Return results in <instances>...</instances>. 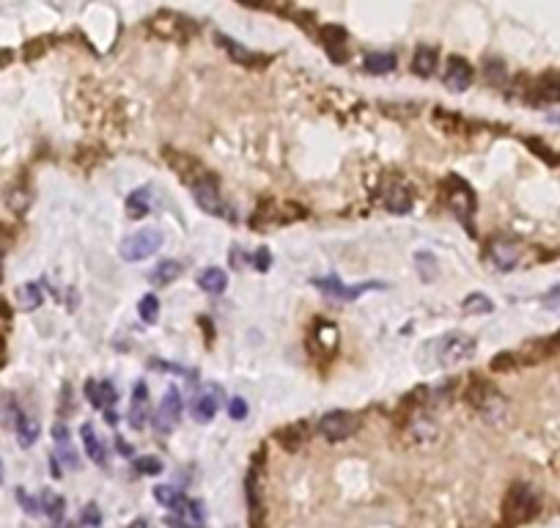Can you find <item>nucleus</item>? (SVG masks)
Listing matches in <instances>:
<instances>
[{"label":"nucleus","instance_id":"1","mask_svg":"<svg viewBox=\"0 0 560 528\" xmlns=\"http://www.w3.org/2000/svg\"><path fill=\"white\" fill-rule=\"evenodd\" d=\"M464 399H467V404L476 410L483 421H489V424H500L505 419V413H508V402H505V397L500 394L492 382H486V380L470 382L467 391H464Z\"/></svg>","mask_w":560,"mask_h":528},{"label":"nucleus","instance_id":"2","mask_svg":"<svg viewBox=\"0 0 560 528\" xmlns=\"http://www.w3.org/2000/svg\"><path fill=\"white\" fill-rule=\"evenodd\" d=\"M478 341L467 333H448L437 341V363L442 369H456L461 363L476 358Z\"/></svg>","mask_w":560,"mask_h":528},{"label":"nucleus","instance_id":"3","mask_svg":"<svg viewBox=\"0 0 560 528\" xmlns=\"http://www.w3.org/2000/svg\"><path fill=\"white\" fill-rule=\"evenodd\" d=\"M539 512V498L536 492L530 490V485H514L505 495V504H503V517L508 526H519L525 520H530L533 514Z\"/></svg>","mask_w":560,"mask_h":528},{"label":"nucleus","instance_id":"4","mask_svg":"<svg viewBox=\"0 0 560 528\" xmlns=\"http://www.w3.org/2000/svg\"><path fill=\"white\" fill-rule=\"evenodd\" d=\"M163 232L160 229H154V226H148V229H141V232L129 234L124 242H121V248H119V254L121 259L126 262H143L148 256H154L160 248H163Z\"/></svg>","mask_w":560,"mask_h":528},{"label":"nucleus","instance_id":"5","mask_svg":"<svg viewBox=\"0 0 560 528\" xmlns=\"http://www.w3.org/2000/svg\"><path fill=\"white\" fill-rule=\"evenodd\" d=\"M192 195H195V204H198L204 212H209V215L223 217V220H229V223L236 220V215H234V210L229 207V201L223 198V193L217 190L214 176H207V179L195 182V185H192Z\"/></svg>","mask_w":560,"mask_h":528},{"label":"nucleus","instance_id":"6","mask_svg":"<svg viewBox=\"0 0 560 528\" xmlns=\"http://www.w3.org/2000/svg\"><path fill=\"white\" fill-rule=\"evenodd\" d=\"M442 198H445V204L456 212L459 217H464V220L476 212V193H473V188H470L461 176H454V173L445 176V182H442Z\"/></svg>","mask_w":560,"mask_h":528},{"label":"nucleus","instance_id":"7","mask_svg":"<svg viewBox=\"0 0 560 528\" xmlns=\"http://www.w3.org/2000/svg\"><path fill=\"white\" fill-rule=\"evenodd\" d=\"M357 426H360V421L354 419L352 413H346V410H332V413H324L319 419V432L330 443H341V441L352 438L354 432H357Z\"/></svg>","mask_w":560,"mask_h":528},{"label":"nucleus","instance_id":"8","mask_svg":"<svg viewBox=\"0 0 560 528\" xmlns=\"http://www.w3.org/2000/svg\"><path fill=\"white\" fill-rule=\"evenodd\" d=\"M313 286H316L319 292H324V295L338 297V300H354V297H360L363 292H371V289H385V284H382V281H368V284L344 286V284H341L335 275H330V278H316V281H313Z\"/></svg>","mask_w":560,"mask_h":528},{"label":"nucleus","instance_id":"9","mask_svg":"<svg viewBox=\"0 0 560 528\" xmlns=\"http://www.w3.org/2000/svg\"><path fill=\"white\" fill-rule=\"evenodd\" d=\"M165 163L170 166V168L176 171L182 179H185L187 185L192 188L195 182H201V179H207V176H212L198 160H192L190 154H185V151H176V149H165Z\"/></svg>","mask_w":560,"mask_h":528},{"label":"nucleus","instance_id":"10","mask_svg":"<svg viewBox=\"0 0 560 528\" xmlns=\"http://www.w3.org/2000/svg\"><path fill=\"white\" fill-rule=\"evenodd\" d=\"M182 419V394L176 391V388H168L163 402H160V407H157V416H154V426L168 435V432H173L176 429V424Z\"/></svg>","mask_w":560,"mask_h":528},{"label":"nucleus","instance_id":"11","mask_svg":"<svg viewBox=\"0 0 560 528\" xmlns=\"http://www.w3.org/2000/svg\"><path fill=\"white\" fill-rule=\"evenodd\" d=\"M486 259L492 262V267H498L503 273L514 270L519 262V245L511 242V239H505V237H498V239H492L486 245Z\"/></svg>","mask_w":560,"mask_h":528},{"label":"nucleus","instance_id":"12","mask_svg":"<svg viewBox=\"0 0 560 528\" xmlns=\"http://www.w3.org/2000/svg\"><path fill=\"white\" fill-rule=\"evenodd\" d=\"M442 80H445V88H451V91H467L470 85H473V66L467 64L464 58H448V66H445V75H442Z\"/></svg>","mask_w":560,"mask_h":528},{"label":"nucleus","instance_id":"13","mask_svg":"<svg viewBox=\"0 0 560 528\" xmlns=\"http://www.w3.org/2000/svg\"><path fill=\"white\" fill-rule=\"evenodd\" d=\"M220 388H207V391H201L192 404H190V413H192V419L198 424H209L214 416H217V410H220Z\"/></svg>","mask_w":560,"mask_h":528},{"label":"nucleus","instance_id":"14","mask_svg":"<svg viewBox=\"0 0 560 528\" xmlns=\"http://www.w3.org/2000/svg\"><path fill=\"white\" fill-rule=\"evenodd\" d=\"M407 429H410V438L417 441V443H429V441H434L437 432H439V429H437V421L429 416V413H423V410H412Z\"/></svg>","mask_w":560,"mask_h":528},{"label":"nucleus","instance_id":"15","mask_svg":"<svg viewBox=\"0 0 560 528\" xmlns=\"http://www.w3.org/2000/svg\"><path fill=\"white\" fill-rule=\"evenodd\" d=\"M53 438H55V448H58V457L61 463L69 468V470H77L80 468V457L72 446V438H69V426L66 424H55L53 426Z\"/></svg>","mask_w":560,"mask_h":528},{"label":"nucleus","instance_id":"16","mask_svg":"<svg viewBox=\"0 0 560 528\" xmlns=\"http://www.w3.org/2000/svg\"><path fill=\"white\" fill-rule=\"evenodd\" d=\"M146 419H148V391H146V382H135V388H132V407H129V424L135 429H143Z\"/></svg>","mask_w":560,"mask_h":528},{"label":"nucleus","instance_id":"17","mask_svg":"<svg viewBox=\"0 0 560 528\" xmlns=\"http://www.w3.org/2000/svg\"><path fill=\"white\" fill-rule=\"evenodd\" d=\"M185 273V267H182V262H176V259H165V262H160V264H154V270L148 273V281L154 284V286H170L173 281H179Z\"/></svg>","mask_w":560,"mask_h":528},{"label":"nucleus","instance_id":"18","mask_svg":"<svg viewBox=\"0 0 560 528\" xmlns=\"http://www.w3.org/2000/svg\"><path fill=\"white\" fill-rule=\"evenodd\" d=\"M154 210V193L151 188H138V190H132L126 195V215L129 217H146L148 212Z\"/></svg>","mask_w":560,"mask_h":528},{"label":"nucleus","instance_id":"19","mask_svg":"<svg viewBox=\"0 0 560 528\" xmlns=\"http://www.w3.org/2000/svg\"><path fill=\"white\" fill-rule=\"evenodd\" d=\"M198 286L207 295L217 297L229 289V275H226V270H220V267H209V270H204V273L198 275Z\"/></svg>","mask_w":560,"mask_h":528},{"label":"nucleus","instance_id":"20","mask_svg":"<svg viewBox=\"0 0 560 528\" xmlns=\"http://www.w3.org/2000/svg\"><path fill=\"white\" fill-rule=\"evenodd\" d=\"M322 39H324V47H327L332 61H344V55H346L344 53V47H346V31L338 28V25H327L322 31Z\"/></svg>","mask_w":560,"mask_h":528},{"label":"nucleus","instance_id":"21","mask_svg":"<svg viewBox=\"0 0 560 528\" xmlns=\"http://www.w3.org/2000/svg\"><path fill=\"white\" fill-rule=\"evenodd\" d=\"M80 438H83L85 454H88L97 465H104L107 454H104V446H102V441H99V435H97V429H94V424H83Z\"/></svg>","mask_w":560,"mask_h":528},{"label":"nucleus","instance_id":"22","mask_svg":"<svg viewBox=\"0 0 560 528\" xmlns=\"http://www.w3.org/2000/svg\"><path fill=\"white\" fill-rule=\"evenodd\" d=\"M437 69V50L429 47V44H420L415 50V58H412V72L420 75V77H432Z\"/></svg>","mask_w":560,"mask_h":528},{"label":"nucleus","instance_id":"23","mask_svg":"<svg viewBox=\"0 0 560 528\" xmlns=\"http://www.w3.org/2000/svg\"><path fill=\"white\" fill-rule=\"evenodd\" d=\"M85 394H88V402H91L94 407H110V404L116 402V391H113L110 382L88 380L85 382Z\"/></svg>","mask_w":560,"mask_h":528},{"label":"nucleus","instance_id":"24","mask_svg":"<svg viewBox=\"0 0 560 528\" xmlns=\"http://www.w3.org/2000/svg\"><path fill=\"white\" fill-rule=\"evenodd\" d=\"M412 193L407 190V188H401V185H395L388 190V198H385V207L388 212H393V215H407V212L412 210Z\"/></svg>","mask_w":560,"mask_h":528},{"label":"nucleus","instance_id":"25","mask_svg":"<svg viewBox=\"0 0 560 528\" xmlns=\"http://www.w3.org/2000/svg\"><path fill=\"white\" fill-rule=\"evenodd\" d=\"M217 42L226 47V53H229L231 58L236 61V64H242V66L258 64V55H256V53H250V50H245V47H242L239 42H234V39L223 36V33H217Z\"/></svg>","mask_w":560,"mask_h":528},{"label":"nucleus","instance_id":"26","mask_svg":"<svg viewBox=\"0 0 560 528\" xmlns=\"http://www.w3.org/2000/svg\"><path fill=\"white\" fill-rule=\"evenodd\" d=\"M313 336L319 338V350L322 352H335L338 350V328L332 322H316Z\"/></svg>","mask_w":560,"mask_h":528},{"label":"nucleus","instance_id":"27","mask_svg":"<svg viewBox=\"0 0 560 528\" xmlns=\"http://www.w3.org/2000/svg\"><path fill=\"white\" fill-rule=\"evenodd\" d=\"M17 300H20V306L25 308V311H36V308L42 306V300H44L42 284H36V281H31V284H22L20 292H17Z\"/></svg>","mask_w":560,"mask_h":528},{"label":"nucleus","instance_id":"28","mask_svg":"<svg viewBox=\"0 0 560 528\" xmlns=\"http://www.w3.org/2000/svg\"><path fill=\"white\" fill-rule=\"evenodd\" d=\"M461 311H464L467 317H476V314H492V311H495V303L483 295V292H473V295L464 297Z\"/></svg>","mask_w":560,"mask_h":528},{"label":"nucleus","instance_id":"29","mask_svg":"<svg viewBox=\"0 0 560 528\" xmlns=\"http://www.w3.org/2000/svg\"><path fill=\"white\" fill-rule=\"evenodd\" d=\"M393 69H395L393 53H368L366 55V72H371V75H388Z\"/></svg>","mask_w":560,"mask_h":528},{"label":"nucleus","instance_id":"30","mask_svg":"<svg viewBox=\"0 0 560 528\" xmlns=\"http://www.w3.org/2000/svg\"><path fill=\"white\" fill-rule=\"evenodd\" d=\"M17 438H20V446H33L36 441H39V432H42V426H39V421L36 419H31V416H22L20 421H17Z\"/></svg>","mask_w":560,"mask_h":528},{"label":"nucleus","instance_id":"31","mask_svg":"<svg viewBox=\"0 0 560 528\" xmlns=\"http://www.w3.org/2000/svg\"><path fill=\"white\" fill-rule=\"evenodd\" d=\"M278 438H280V443L286 446V448H297V446L305 443V438H308V426L300 421V424H291L286 429H280L278 432Z\"/></svg>","mask_w":560,"mask_h":528},{"label":"nucleus","instance_id":"32","mask_svg":"<svg viewBox=\"0 0 560 528\" xmlns=\"http://www.w3.org/2000/svg\"><path fill=\"white\" fill-rule=\"evenodd\" d=\"M6 204H9V210L14 212V215H25V210L31 207V193H28V188L14 185L11 190L6 193Z\"/></svg>","mask_w":560,"mask_h":528},{"label":"nucleus","instance_id":"33","mask_svg":"<svg viewBox=\"0 0 560 528\" xmlns=\"http://www.w3.org/2000/svg\"><path fill=\"white\" fill-rule=\"evenodd\" d=\"M154 498L163 504V507H168L170 512H176V509L182 507L185 504L187 498L179 492V490H173V487H168V485H160L157 490H154Z\"/></svg>","mask_w":560,"mask_h":528},{"label":"nucleus","instance_id":"34","mask_svg":"<svg viewBox=\"0 0 560 528\" xmlns=\"http://www.w3.org/2000/svg\"><path fill=\"white\" fill-rule=\"evenodd\" d=\"M138 311H141V319H143L146 325H154V322L160 319V300H157V295H143V297H141V303H138Z\"/></svg>","mask_w":560,"mask_h":528},{"label":"nucleus","instance_id":"35","mask_svg":"<svg viewBox=\"0 0 560 528\" xmlns=\"http://www.w3.org/2000/svg\"><path fill=\"white\" fill-rule=\"evenodd\" d=\"M20 419H22V413H20V407H17V402L6 394V399H0V421L6 424V426H17Z\"/></svg>","mask_w":560,"mask_h":528},{"label":"nucleus","instance_id":"36","mask_svg":"<svg viewBox=\"0 0 560 528\" xmlns=\"http://www.w3.org/2000/svg\"><path fill=\"white\" fill-rule=\"evenodd\" d=\"M415 267H417V273H420V278L429 284V281H434L437 278V259L432 254H426V251H420V254L415 256Z\"/></svg>","mask_w":560,"mask_h":528},{"label":"nucleus","instance_id":"37","mask_svg":"<svg viewBox=\"0 0 560 528\" xmlns=\"http://www.w3.org/2000/svg\"><path fill=\"white\" fill-rule=\"evenodd\" d=\"M42 512L44 514H50L53 520L63 517V498L61 495H55V492H44L42 495Z\"/></svg>","mask_w":560,"mask_h":528},{"label":"nucleus","instance_id":"38","mask_svg":"<svg viewBox=\"0 0 560 528\" xmlns=\"http://www.w3.org/2000/svg\"><path fill=\"white\" fill-rule=\"evenodd\" d=\"M135 470L143 473V476H157V473H163V463L157 457H138L135 460Z\"/></svg>","mask_w":560,"mask_h":528},{"label":"nucleus","instance_id":"39","mask_svg":"<svg viewBox=\"0 0 560 528\" xmlns=\"http://www.w3.org/2000/svg\"><path fill=\"white\" fill-rule=\"evenodd\" d=\"M492 372H511L514 366H517V358H514V352H500L492 358Z\"/></svg>","mask_w":560,"mask_h":528},{"label":"nucleus","instance_id":"40","mask_svg":"<svg viewBox=\"0 0 560 528\" xmlns=\"http://www.w3.org/2000/svg\"><path fill=\"white\" fill-rule=\"evenodd\" d=\"M539 97L541 99H560V77L558 80H552V77H547L544 83L539 85Z\"/></svg>","mask_w":560,"mask_h":528},{"label":"nucleus","instance_id":"41","mask_svg":"<svg viewBox=\"0 0 560 528\" xmlns=\"http://www.w3.org/2000/svg\"><path fill=\"white\" fill-rule=\"evenodd\" d=\"M229 416L234 421H245L248 419V402L242 399V397H234L229 402Z\"/></svg>","mask_w":560,"mask_h":528},{"label":"nucleus","instance_id":"42","mask_svg":"<svg viewBox=\"0 0 560 528\" xmlns=\"http://www.w3.org/2000/svg\"><path fill=\"white\" fill-rule=\"evenodd\" d=\"M270 264H272L270 251H267V248H258L256 256H253V267H256V270H261V273H267V270H270Z\"/></svg>","mask_w":560,"mask_h":528},{"label":"nucleus","instance_id":"43","mask_svg":"<svg viewBox=\"0 0 560 528\" xmlns=\"http://www.w3.org/2000/svg\"><path fill=\"white\" fill-rule=\"evenodd\" d=\"M486 75H489L492 83H503L505 69H503V64H498V61H489V64H486Z\"/></svg>","mask_w":560,"mask_h":528},{"label":"nucleus","instance_id":"44","mask_svg":"<svg viewBox=\"0 0 560 528\" xmlns=\"http://www.w3.org/2000/svg\"><path fill=\"white\" fill-rule=\"evenodd\" d=\"M80 520H83V526H97L99 523V509H97V504H88L85 512L80 514Z\"/></svg>","mask_w":560,"mask_h":528},{"label":"nucleus","instance_id":"45","mask_svg":"<svg viewBox=\"0 0 560 528\" xmlns=\"http://www.w3.org/2000/svg\"><path fill=\"white\" fill-rule=\"evenodd\" d=\"M20 501L25 504V512H28V514H39V512H42V501H36V498H28L25 492H20Z\"/></svg>","mask_w":560,"mask_h":528},{"label":"nucleus","instance_id":"46","mask_svg":"<svg viewBox=\"0 0 560 528\" xmlns=\"http://www.w3.org/2000/svg\"><path fill=\"white\" fill-rule=\"evenodd\" d=\"M0 317L3 319L11 317V308H9V303H6V300H0Z\"/></svg>","mask_w":560,"mask_h":528},{"label":"nucleus","instance_id":"47","mask_svg":"<svg viewBox=\"0 0 560 528\" xmlns=\"http://www.w3.org/2000/svg\"><path fill=\"white\" fill-rule=\"evenodd\" d=\"M119 454H124V457H129V454H132V446L124 443V441H119Z\"/></svg>","mask_w":560,"mask_h":528},{"label":"nucleus","instance_id":"48","mask_svg":"<svg viewBox=\"0 0 560 528\" xmlns=\"http://www.w3.org/2000/svg\"><path fill=\"white\" fill-rule=\"evenodd\" d=\"M6 360V347H3V338H0V363Z\"/></svg>","mask_w":560,"mask_h":528},{"label":"nucleus","instance_id":"49","mask_svg":"<svg viewBox=\"0 0 560 528\" xmlns=\"http://www.w3.org/2000/svg\"><path fill=\"white\" fill-rule=\"evenodd\" d=\"M245 3H248V6H261L264 0H245Z\"/></svg>","mask_w":560,"mask_h":528},{"label":"nucleus","instance_id":"50","mask_svg":"<svg viewBox=\"0 0 560 528\" xmlns=\"http://www.w3.org/2000/svg\"><path fill=\"white\" fill-rule=\"evenodd\" d=\"M552 122H558V124H560V116H552Z\"/></svg>","mask_w":560,"mask_h":528},{"label":"nucleus","instance_id":"51","mask_svg":"<svg viewBox=\"0 0 560 528\" xmlns=\"http://www.w3.org/2000/svg\"><path fill=\"white\" fill-rule=\"evenodd\" d=\"M0 482H3V465H0Z\"/></svg>","mask_w":560,"mask_h":528},{"label":"nucleus","instance_id":"52","mask_svg":"<svg viewBox=\"0 0 560 528\" xmlns=\"http://www.w3.org/2000/svg\"><path fill=\"white\" fill-rule=\"evenodd\" d=\"M0 281H3V264H0Z\"/></svg>","mask_w":560,"mask_h":528}]
</instances>
